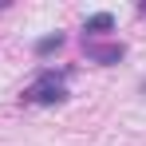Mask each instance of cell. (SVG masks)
<instances>
[{"mask_svg": "<svg viewBox=\"0 0 146 146\" xmlns=\"http://www.w3.org/2000/svg\"><path fill=\"white\" fill-rule=\"evenodd\" d=\"M63 79H67V71H44L32 87L24 91L28 103H40V107H51V103H63L67 99V87H63Z\"/></svg>", "mask_w": 146, "mask_h": 146, "instance_id": "1", "label": "cell"}, {"mask_svg": "<svg viewBox=\"0 0 146 146\" xmlns=\"http://www.w3.org/2000/svg\"><path fill=\"white\" fill-rule=\"evenodd\" d=\"M122 51H126L122 44H91V40H87V55H91L95 63H119Z\"/></svg>", "mask_w": 146, "mask_h": 146, "instance_id": "2", "label": "cell"}, {"mask_svg": "<svg viewBox=\"0 0 146 146\" xmlns=\"http://www.w3.org/2000/svg\"><path fill=\"white\" fill-rule=\"evenodd\" d=\"M111 28H115V16L111 12H95V16H87L83 32H111Z\"/></svg>", "mask_w": 146, "mask_h": 146, "instance_id": "3", "label": "cell"}, {"mask_svg": "<svg viewBox=\"0 0 146 146\" xmlns=\"http://www.w3.org/2000/svg\"><path fill=\"white\" fill-rule=\"evenodd\" d=\"M59 44H63L59 32H55V36H44V40H36V55H48V51H55Z\"/></svg>", "mask_w": 146, "mask_h": 146, "instance_id": "4", "label": "cell"}]
</instances>
